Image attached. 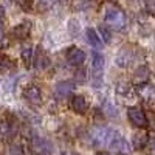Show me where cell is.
<instances>
[{
    "label": "cell",
    "mask_w": 155,
    "mask_h": 155,
    "mask_svg": "<svg viewBox=\"0 0 155 155\" xmlns=\"http://www.w3.org/2000/svg\"><path fill=\"white\" fill-rule=\"evenodd\" d=\"M132 61H134V53H132L130 48H123V50H120V53L116 54V59H115L116 65H120V67H123V68H126V67L130 65Z\"/></svg>",
    "instance_id": "obj_11"
},
{
    "label": "cell",
    "mask_w": 155,
    "mask_h": 155,
    "mask_svg": "<svg viewBox=\"0 0 155 155\" xmlns=\"http://www.w3.org/2000/svg\"><path fill=\"white\" fill-rule=\"evenodd\" d=\"M19 2H20V5H22V9H31V8H30V6H31V5H30V3H31L30 0H27V2H25V0H19Z\"/></svg>",
    "instance_id": "obj_23"
},
{
    "label": "cell",
    "mask_w": 155,
    "mask_h": 155,
    "mask_svg": "<svg viewBox=\"0 0 155 155\" xmlns=\"http://www.w3.org/2000/svg\"><path fill=\"white\" fill-rule=\"evenodd\" d=\"M118 155H129V153H126V152H120Z\"/></svg>",
    "instance_id": "obj_25"
},
{
    "label": "cell",
    "mask_w": 155,
    "mask_h": 155,
    "mask_svg": "<svg viewBox=\"0 0 155 155\" xmlns=\"http://www.w3.org/2000/svg\"><path fill=\"white\" fill-rule=\"evenodd\" d=\"M11 67H12V62L9 61V58L5 54H0V73L8 71Z\"/></svg>",
    "instance_id": "obj_20"
},
{
    "label": "cell",
    "mask_w": 155,
    "mask_h": 155,
    "mask_svg": "<svg viewBox=\"0 0 155 155\" xmlns=\"http://www.w3.org/2000/svg\"><path fill=\"white\" fill-rule=\"evenodd\" d=\"M104 22L106 25L112 30H123L126 27V14L123 12V9H120L118 6H113V5H107L104 8Z\"/></svg>",
    "instance_id": "obj_2"
},
{
    "label": "cell",
    "mask_w": 155,
    "mask_h": 155,
    "mask_svg": "<svg viewBox=\"0 0 155 155\" xmlns=\"http://www.w3.org/2000/svg\"><path fill=\"white\" fill-rule=\"evenodd\" d=\"M74 88H76L74 82H71V81H61L54 87V95L59 99H65L74 92Z\"/></svg>",
    "instance_id": "obj_8"
},
{
    "label": "cell",
    "mask_w": 155,
    "mask_h": 155,
    "mask_svg": "<svg viewBox=\"0 0 155 155\" xmlns=\"http://www.w3.org/2000/svg\"><path fill=\"white\" fill-rule=\"evenodd\" d=\"M137 95L143 101L149 102V104H153V102H155V87L147 84V82L138 84L137 85Z\"/></svg>",
    "instance_id": "obj_7"
},
{
    "label": "cell",
    "mask_w": 155,
    "mask_h": 155,
    "mask_svg": "<svg viewBox=\"0 0 155 155\" xmlns=\"http://www.w3.org/2000/svg\"><path fill=\"white\" fill-rule=\"evenodd\" d=\"M70 107H71L73 112L79 113V115H84V113L87 112L88 104H87V99H85L82 95H74V96L71 98V101H70Z\"/></svg>",
    "instance_id": "obj_12"
},
{
    "label": "cell",
    "mask_w": 155,
    "mask_h": 155,
    "mask_svg": "<svg viewBox=\"0 0 155 155\" xmlns=\"http://www.w3.org/2000/svg\"><path fill=\"white\" fill-rule=\"evenodd\" d=\"M16 130H17V127L11 120H3L2 123H0V135H2V138L11 140L16 135Z\"/></svg>",
    "instance_id": "obj_13"
},
{
    "label": "cell",
    "mask_w": 155,
    "mask_h": 155,
    "mask_svg": "<svg viewBox=\"0 0 155 155\" xmlns=\"http://www.w3.org/2000/svg\"><path fill=\"white\" fill-rule=\"evenodd\" d=\"M99 33H101L99 36H102V39H104L106 42H110V34H109V31H107L106 28L101 27V28H99Z\"/></svg>",
    "instance_id": "obj_22"
},
{
    "label": "cell",
    "mask_w": 155,
    "mask_h": 155,
    "mask_svg": "<svg viewBox=\"0 0 155 155\" xmlns=\"http://www.w3.org/2000/svg\"><path fill=\"white\" fill-rule=\"evenodd\" d=\"M48 65H50L48 56L44 53V51H37V54L34 58V67L39 68V70H45V68H48Z\"/></svg>",
    "instance_id": "obj_17"
},
{
    "label": "cell",
    "mask_w": 155,
    "mask_h": 155,
    "mask_svg": "<svg viewBox=\"0 0 155 155\" xmlns=\"http://www.w3.org/2000/svg\"><path fill=\"white\" fill-rule=\"evenodd\" d=\"M96 155H109V153H104V152H101V153H96Z\"/></svg>",
    "instance_id": "obj_26"
},
{
    "label": "cell",
    "mask_w": 155,
    "mask_h": 155,
    "mask_svg": "<svg viewBox=\"0 0 155 155\" xmlns=\"http://www.w3.org/2000/svg\"><path fill=\"white\" fill-rule=\"evenodd\" d=\"M23 98L27 99L31 106H39L42 102V90L36 84H30L23 88Z\"/></svg>",
    "instance_id": "obj_5"
},
{
    "label": "cell",
    "mask_w": 155,
    "mask_h": 155,
    "mask_svg": "<svg viewBox=\"0 0 155 155\" xmlns=\"http://www.w3.org/2000/svg\"><path fill=\"white\" fill-rule=\"evenodd\" d=\"M147 140H149V134L144 132V130H141V132H137L132 138V144H134V149L140 150V149H143L146 147L147 144Z\"/></svg>",
    "instance_id": "obj_15"
},
{
    "label": "cell",
    "mask_w": 155,
    "mask_h": 155,
    "mask_svg": "<svg viewBox=\"0 0 155 155\" xmlns=\"http://www.w3.org/2000/svg\"><path fill=\"white\" fill-rule=\"evenodd\" d=\"M146 147H147V153L149 155H155V134H150L149 135Z\"/></svg>",
    "instance_id": "obj_21"
},
{
    "label": "cell",
    "mask_w": 155,
    "mask_h": 155,
    "mask_svg": "<svg viewBox=\"0 0 155 155\" xmlns=\"http://www.w3.org/2000/svg\"><path fill=\"white\" fill-rule=\"evenodd\" d=\"M20 56H22V61L25 62V65L30 67L31 65V61H33V48L30 45H23Z\"/></svg>",
    "instance_id": "obj_19"
},
{
    "label": "cell",
    "mask_w": 155,
    "mask_h": 155,
    "mask_svg": "<svg viewBox=\"0 0 155 155\" xmlns=\"http://www.w3.org/2000/svg\"><path fill=\"white\" fill-rule=\"evenodd\" d=\"M85 37H87L88 44L92 45L93 48H101V47H102V39H101L99 33H96V30L88 28V30L85 31Z\"/></svg>",
    "instance_id": "obj_16"
},
{
    "label": "cell",
    "mask_w": 155,
    "mask_h": 155,
    "mask_svg": "<svg viewBox=\"0 0 155 155\" xmlns=\"http://www.w3.org/2000/svg\"><path fill=\"white\" fill-rule=\"evenodd\" d=\"M102 70H104V56L98 51L92 53V74L95 79H99L102 76Z\"/></svg>",
    "instance_id": "obj_9"
},
{
    "label": "cell",
    "mask_w": 155,
    "mask_h": 155,
    "mask_svg": "<svg viewBox=\"0 0 155 155\" xmlns=\"http://www.w3.org/2000/svg\"><path fill=\"white\" fill-rule=\"evenodd\" d=\"M147 76H149V71H147V67L143 65V67H138L135 74H134V82L138 85V84H143V82H147Z\"/></svg>",
    "instance_id": "obj_18"
},
{
    "label": "cell",
    "mask_w": 155,
    "mask_h": 155,
    "mask_svg": "<svg viewBox=\"0 0 155 155\" xmlns=\"http://www.w3.org/2000/svg\"><path fill=\"white\" fill-rule=\"evenodd\" d=\"M30 33H31V22H22L11 30V36L14 39H17V41L27 39L30 36Z\"/></svg>",
    "instance_id": "obj_10"
},
{
    "label": "cell",
    "mask_w": 155,
    "mask_h": 155,
    "mask_svg": "<svg viewBox=\"0 0 155 155\" xmlns=\"http://www.w3.org/2000/svg\"><path fill=\"white\" fill-rule=\"evenodd\" d=\"M30 149L33 155H53V144L44 137L34 135L30 141Z\"/></svg>",
    "instance_id": "obj_3"
},
{
    "label": "cell",
    "mask_w": 155,
    "mask_h": 155,
    "mask_svg": "<svg viewBox=\"0 0 155 155\" xmlns=\"http://www.w3.org/2000/svg\"><path fill=\"white\" fill-rule=\"evenodd\" d=\"M88 137L93 146H98V147L115 149L120 152H126L129 149L127 140L116 129H112L107 126H96L93 129H90Z\"/></svg>",
    "instance_id": "obj_1"
},
{
    "label": "cell",
    "mask_w": 155,
    "mask_h": 155,
    "mask_svg": "<svg viewBox=\"0 0 155 155\" xmlns=\"http://www.w3.org/2000/svg\"><path fill=\"white\" fill-rule=\"evenodd\" d=\"M116 95L120 98H124V99H132L135 96V90L129 82L121 81V82L116 84Z\"/></svg>",
    "instance_id": "obj_14"
},
{
    "label": "cell",
    "mask_w": 155,
    "mask_h": 155,
    "mask_svg": "<svg viewBox=\"0 0 155 155\" xmlns=\"http://www.w3.org/2000/svg\"><path fill=\"white\" fill-rule=\"evenodd\" d=\"M2 39H3V33H2V25H0V42H2Z\"/></svg>",
    "instance_id": "obj_24"
},
{
    "label": "cell",
    "mask_w": 155,
    "mask_h": 155,
    "mask_svg": "<svg viewBox=\"0 0 155 155\" xmlns=\"http://www.w3.org/2000/svg\"><path fill=\"white\" fill-rule=\"evenodd\" d=\"M127 118L138 129H146L147 127L146 113H144V110L141 107H129L127 109Z\"/></svg>",
    "instance_id": "obj_4"
},
{
    "label": "cell",
    "mask_w": 155,
    "mask_h": 155,
    "mask_svg": "<svg viewBox=\"0 0 155 155\" xmlns=\"http://www.w3.org/2000/svg\"><path fill=\"white\" fill-rule=\"evenodd\" d=\"M65 58H67V62L73 67H81L85 62V53L78 47H70L65 53Z\"/></svg>",
    "instance_id": "obj_6"
}]
</instances>
